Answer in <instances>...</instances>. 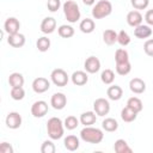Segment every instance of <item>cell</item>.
I'll list each match as a JSON object with an SVG mask.
<instances>
[{"mask_svg": "<svg viewBox=\"0 0 153 153\" xmlns=\"http://www.w3.org/2000/svg\"><path fill=\"white\" fill-rule=\"evenodd\" d=\"M84 68L87 73L94 74L100 69V61L96 56H88L84 62Z\"/></svg>", "mask_w": 153, "mask_h": 153, "instance_id": "30bf717a", "label": "cell"}, {"mask_svg": "<svg viewBox=\"0 0 153 153\" xmlns=\"http://www.w3.org/2000/svg\"><path fill=\"white\" fill-rule=\"evenodd\" d=\"M56 29V20L53 17H45L41 23V31L43 33H53Z\"/></svg>", "mask_w": 153, "mask_h": 153, "instance_id": "9a60e30c", "label": "cell"}, {"mask_svg": "<svg viewBox=\"0 0 153 153\" xmlns=\"http://www.w3.org/2000/svg\"><path fill=\"white\" fill-rule=\"evenodd\" d=\"M47 131L51 140H59L63 136L65 124L59 117H51L47 122Z\"/></svg>", "mask_w": 153, "mask_h": 153, "instance_id": "6da1fadb", "label": "cell"}, {"mask_svg": "<svg viewBox=\"0 0 153 153\" xmlns=\"http://www.w3.org/2000/svg\"><path fill=\"white\" fill-rule=\"evenodd\" d=\"M0 153H13V147L8 142L0 143Z\"/></svg>", "mask_w": 153, "mask_h": 153, "instance_id": "60d3db41", "label": "cell"}, {"mask_svg": "<svg viewBox=\"0 0 153 153\" xmlns=\"http://www.w3.org/2000/svg\"><path fill=\"white\" fill-rule=\"evenodd\" d=\"M7 43L13 48H22L25 44V36L23 33H20V32H17V33H13V35H8Z\"/></svg>", "mask_w": 153, "mask_h": 153, "instance_id": "2e32d148", "label": "cell"}, {"mask_svg": "<svg viewBox=\"0 0 153 153\" xmlns=\"http://www.w3.org/2000/svg\"><path fill=\"white\" fill-rule=\"evenodd\" d=\"M63 145H65L66 149L73 152V151H76L79 148L80 142H79V139L75 135H67L63 140Z\"/></svg>", "mask_w": 153, "mask_h": 153, "instance_id": "ffe728a7", "label": "cell"}, {"mask_svg": "<svg viewBox=\"0 0 153 153\" xmlns=\"http://www.w3.org/2000/svg\"><path fill=\"white\" fill-rule=\"evenodd\" d=\"M96 115H97V114H96L94 111H86V112H82V114L80 115L79 121H80V123L84 124L85 127L92 126V124L96 123V121H97V116H96Z\"/></svg>", "mask_w": 153, "mask_h": 153, "instance_id": "44dd1931", "label": "cell"}, {"mask_svg": "<svg viewBox=\"0 0 153 153\" xmlns=\"http://www.w3.org/2000/svg\"><path fill=\"white\" fill-rule=\"evenodd\" d=\"M55 151H56L55 145L50 140H45L41 146V152L42 153H55Z\"/></svg>", "mask_w": 153, "mask_h": 153, "instance_id": "8d00e7d4", "label": "cell"}, {"mask_svg": "<svg viewBox=\"0 0 153 153\" xmlns=\"http://www.w3.org/2000/svg\"><path fill=\"white\" fill-rule=\"evenodd\" d=\"M8 84L11 87H22L24 85V76L23 74L14 72L12 74H10L8 76Z\"/></svg>", "mask_w": 153, "mask_h": 153, "instance_id": "603a6c76", "label": "cell"}, {"mask_svg": "<svg viewBox=\"0 0 153 153\" xmlns=\"http://www.w3.org/2000/svg\"><path fill=\"white\" fill-rule=\"evenodd\" d=\"M151 35H152V29H151L149 25L140 24L139 26L134 27V36H135L136 38L145 39V38H148Z\"/></svg>", "mask_w": 153, "mask_h": 153, "instance_id": "e0dca14e", "label": "cell"}, {"mask_svg": "<svg viewBox=\"0 0 153 153\" xmlns=\"http://www.w3.org/2000/svg\"><path fill=\"white\" fill-rule=\"evenodd\" d=\"M117 42L122 45V47H126L130 43V36L128 35L127 31L124 30H121L120 32H117Z\"/></svg>", "mask_w": 153, "mask_h": 153, "instance_id": "d590c367", "label": "cell"}, {"mask_svg": "<svg viewBox=\"0 0 153 153\" xmlns=\"http://www.w3.org/2000/svg\"><path fill=\"white\" fill-rule=\"evenodd\" d=\"M145 20L147 23V25H152L153 26V8L148 10L145 14Z\"/></svg>", "mask_w": 153, "mask_h": 153, "instance_id": "b9f144b4", "label": "cell"}, {"mask_svg": "<svg viewBox=\"0 0 153 153\" xmlns=\"http://www.w3.org/2000/svg\"><path fill=\"white\" fill-rule=\"evenodd\" d=\"M66 104H67V97L61 92L54 93L50 98V105L55 110H62L66 106Z\"/></svg>", "mask_w": 153, "mask_h": 153, "instance_id": "7c38bea8", "label": "cell"}, {"mask_svg": "<svg viewBox=\"0 0 153 153\" xmlns=\"http://www.w3.org/2000/svg\"><path fill=\"white\" fill-rule=\"evenodd\" d=\"M93 110L97 116H105L110 111V103L105 98H97L93 103Z\"/></svg>", "mask_w": 153, "mask_h": 153, "instance_id": "8992f818", "label": "cell"}, {"mask_svg": "<svg viewBox=\"0 0 153 153\" xmlns=\"http://www.w3.org/2000/svg\"><path fill=\"white\" fill-rule=\"evenodd\" d=\"M114 149L116 153H131L133 149L128 146L127 141L123 140V139H118L115 141V145H114Z\"/></svg>", "mask_w": 153, "mask_h": 153, "instance_id": "d4e9b609", "label": "cell"}, {"mask_svg": "<svg viewBox=\"0 0 153 153\" xmlns=\"http://www.w3.org/2000/svg\"><path fill=\"white\" fill-rule=\"evenodd\" d=\"M112 12V5L108 0H99L92 8V17L94 19H103L110 16Z\"/></svg>", "mask_w": 153, "mask_h": 153, "instance_id": "277c9868", "label": "cell"}, {"mask_svg": "<svg viewBox=\"0 0 153 153\" xmlns=\"http://www.w3.org/2000/svg\"><path fill=\"white\" fill-rule=\"evenodd\" d=\"M130 2H131V6L137 11L145 10L149 5V0H130Z\"/></svg>", "mask_w": 153, "mask_h": 153, "instance_id": "74e56055", "label": "cell"}, {"mask_svg": "<svg viewBox=\"0 0 153 153\" xmlns=\"http://www.w3.org/2000/svg\"><path fill=\"white\" fill-rule=\"evenodd\" d=\"M79 29H80V31L84 32V33H91V32L94 31V29H96V24H94L93 19L85 18V19H82V20L80 22V24H79Z\"/></svg>", "mask_w": 153, "mask_h": 153, "instance_id": "7402d4cb", "label": "cell"}, {"mask_svg": "<svg viewBox=\"0 0 153 153\" xmlns=\"http://www.w3.org/2000/svg\"><path fill=\"white\" fill-rule=\"evenodd\" d=\"M47 7L50 12H56L61 7V1L60 0H48L47 1Z\"/></svg>", "mask_w": 153, "mask_h": 153, "instance_id": "f35d334b", "label": "cell"}, {"mask_svg": "<svg viewBox=\"0 0 153 153\" xmlns=\"http://www.w3.org/2000/svg\"><path fill=\"white\" fill-rule=\"evenodd\" d=\"M62 8H63V13H65V17L67 19V22L69 23H76L79 19H80V8L78 6V4L73 0H67L63 5H62Z\"/></svg>", "mask_w": 153, "mask_h": 153, "instance_id": "3957f363", "label": "cell"}, {"mask_svg": "<svg viewBox=\"0 0 153 153\" xmlns=\"http://www.w3.org/2000/svg\"><path fill=\"white\" fill-rule=\"evenodd\" d=\"M129 88L133 93L141 94L146 91V82L140 78H134L129 81Z\"/></svg>", "mask_w": 153, "mask_h": 153, "instance_id": "5bb4252c", "label": "cell"}, {"mask_svg": "<svg viewBox=\"0 0 153 153\" xmlns=\"http://www.w3.org/2000/svg\"><path fill=\"white\" fill-rule=\"evenodd\" d=\"M136 117H137V112L136 111H134L131 108H129V106H126V108H123L122 110H121V118L124 121V122H133V121H135L136 120Z\"/></svg>", "mask_w": 153, "mask_h": 153, "instance_id": "cb8c5ba5", "label": "cell"}, {"mask_svg": "<svg viewBox=\"0 0 153 153\" xmlns=\"http://www.w3.org/2000/svg\"><path fill=\"white\" fill-rule=\"evenodd\" d=\"M100 79L105 85H111L115 80V73L112 69H104L100 74Z\"/></svg>", "mask_w": 153, "mask_h": 153, "instance_id": "1f68e13d", "label": "cell"}, {"mask_svg": "<svg viewBox=\"0 0 153 153\" xmlns=\"http://www.w3.org/2000/svg\"><path fill=\"white\" fill-rule=\"evenodd\" d=\"M50 88V81L47 78L38 76L32 81V90L36 93H44Z\"/></svg>", "mask_w": 153, "mask_h": 153, "instance_id": "ba28073f", "label": "cell"}, {"mask_svg": "<svg viewBox=\"0 0 153 153\" xmlns=\"http://www.w3.org/2000/svg\"><path fill=\"white\" fill-rule=\"evenodd\" d=\"M57 32H59V36L62 37V38H71V37L74 36V29H73V26L67 25V24H63V25L59 26Z\"/></svg>", "mask_w": 153, "mask_h": 153, "instance_id": "83f0119b", "label": "cell"}, {"mask_svg": "<svg viewBox=\"0 0 153 153\" xmlns=\"http://www.w3.org/2000/svg\"><path fill=\"white\" fill-rule=\"evenodd\" d=\"M79 122H80V121H79L75 116L71 115V116H67V117H66L63 124H65V128H66V129L73 130V129H75V128L79 126Z\"/></svg>", "mask_w": 153, "mask_h": 153, "instance_id": "836d02e7", "label": "cell"}, {"mask_svg": "<svg viewBox=\"0 0 153 153\" xmlns=\"http://www.w3.org/2000/svg\"><path fill=\"white\" fill-rule=\"evenodd\" d=\"M19 29H20V23L17 18L14 17H10L5 20L4 23V31L7 33V35H13V33H17L19 32Z\"/></svg>", "mask_w": 153, "mask_h": 153, "instance_id": "9c48e42d", "label": "cell"}, {"mask_svg": "<svg viewBox=\"0 0 153 153\" xmlns=\"http://www.w3.org/2000/svg\"><path fill=\"white\" fill-rule=\"evenodd\" d=\"M143 51L146 53V55L153 57V38L147 39L145 42V44H143Z\"/></svg>", "mask_w": 153, "mask_h": 153, "instance_id": "ab89813d", "label": "cell"}, {"mask_svg": "<svg viewBox=\"0 0 153 153\" xmlns=\"http://www.w3.org/2000/svg\"><path fill=\"white\" fill-rule=\"evenodd\" d=\"M71 78H72V82L76 86H82L88 81V76L84 71H75Z\"/></svg>", "mask_w": 153, "mask_h": 153, "instance_id": "ac0fdd59", "label": "cell"}, {"mask_svg": "<svg viewBox=\"0 0 153 153\" xmlns=\"http://www.w3.org/2000/svg\"><path fill=\"white\" fill-rule=\"evenodd\" d=\"M10 94H11V98L12 99H14V100H22L25 97V91H24L23 86L22 87H11Z\"/></svg>", "mask_w": 153, "mask_h": 153, "instance_id": "e575fe53", "label": "cell"}, {"mask_svg": "<svg viewBox=\"0 0 153 153\" xmlns=\"http://www.w3.org/2000/svg\"><path fill=\"white\" fill-rule=\"evenodd\" d=\"M82 2H84L86 6H92V5H94L96 0H82Z\"/></svg>", "mask_w": 153, "mask_h": 153, "instance_id": "7bdbcfd3", "label": "cell"}, {"mask_svg": "<svg viewBox=\"0 0 153 153\" xmlns=\"http://www.w3.org/2000/svg\"><path fill=\"white\" fill-rule=\"evenodd\" d=\"M102 128L105 130V131H109V133H112L115 130H117L118 128V122L112 118V117H108L105 118L103 122H102Z\"/></svg>", "mask_w": 153, "mask_h": 153, "instance_id": "4316f807", "label": "cell"}, {"mask_svg": "<svg viewBox=\"0 0 153 153\" xmlns=\"http://www.w3.org/2000/svg\"><path fill=\"white\" fill-rule=\"evenodd\" d=\"M115 61L116 63H123V62H127L129 61V54L126 49L123 48H120L115 51Z\"/></svg>", "mask_w": 153, "mask_h": 153, "instance_id": "4dcf8cb0", "label": "cell"}, {"mask_svg": "<svg viewBox=\"0 0 153 153\" xmlns=\"http://www.w3.org/2000/svg\"><path fill=\"white\" fill-rule=\"evenodd\" d=\"M50 80L54 85L59 86V87H63L68 84V74L66 71H63L62 68H55L51 73H50Z\"/></svg>", "mask_w": 153, "mask_h": 153, "instance_id": "5b68a950", "label": "cell"}, {"mask_svg": "<svg viewBox=\"0 0 153 153\" xmlns=\"http://www.w3.org/2000/svg\"><path fill=\"white\" fill-rule=\"evenodd\" d=\"M80 137L82 141H85L87 143H100L104 139V134L99 128L87 126L81 129Z\"/></svg>", "mask_w": 153, "mask_h": 153, "instance_id": "7a4b0ae2", "label": "cell"}, {"mask_svg": "<svg viewBox=\"0 0 153 153\" xmlns=\"http://www.w3.org/2000/svg\"><path fill=\"white\" fill-rule=\"evenodd\" d=\"M48 110H49L48 103L44 100H37L31 105V115L36 118H41V117L45 116Z\"/></svg>", "mask_w": 153, "mask_h": 153, "instance_id": "52a82bcc", "label": "cell"}, {"mask_svg": "<svg viewBox=\"0 0 153 153\" xmlns=\"http://www.w3.org/2000/svg\"><path fill=\"white\" fill-rule=\"evenodd\" d=\"M127 106L131 108V109H133L134 111H136L137 114L141 112L142 109H143V104H142L141 99L137 98V97H130V98L127 100Z\"/></svg>", "mask_w": 153, "mask_h": 153, "instance_id": "f1b7e54d", "label": "cell"}, {"mask_svg": "<svg viewBox=\"0 0 153 153\" xmlns=\"http://www.w3.org/2000/svg\"><path fill=\"white\" fill-rule=\"evenodd\" d=\"M5 123L10 129H18L22 126V116L19 115V112H16V111L8 112V115L6 116Z\"/></svg>", "mask_w": 153, "mask_h": 153, "instance_id": "8fae6325", "label": "cell"}, {"mask_svg": "<svg viewBox=\"0 0 153 153\" xmlns=\"http://www.w3.org/2000/svg\"><path fill=\"white\" fill-rule=\"evenodd\" d=\"M142 20H143L142 14H141L137 10L130 11V12H128V14H127V23H128V25L131 26V27L139 26L140 24H142Z\"/></svg>", "mask_w": 153, "mask_h": 153, "instance_id": "4fadbf2b", "label": "cell"}, {"mask_svg": "<svg viewBox=\"0 0 153 153\" xmlns=\"http://www.w3.org/2000/svg\"><path fill=\"white\" fill-rule=\"evenodd\" d=\"M50 44H51V43H50V39H49L48 37H45V36L39 37V38L37 39V42H36L37 49H38L39 51H42V53L48 51L49 48H50Z\"/></svg>", "mask_w": 153, "mask_h": 153, "instance_id": "f546056e", "label": "cell"}, {"mask_svg": "<svg viewBox=\"0 0 153 153\" xmlns=\"http://www.w3.org/2000/svg\"><path fill=\"white\" fill-rule=\"evenodd\" d=\"M103 41L108 45H112L117 42V32L112 29H108L103 32Z\"/></svg>", "mask_w": 153, "mask_h": 153, "instance_id": "484cf974", "label": "cell"}, {"mask_svg": "<svg viewBox=\"0 0 153 153\" xmlns=\"http://www.w3.org/2000/svg\"><path fill=\"white\" fill-rule=\"evenodd\" d=\"M106 94L111 100H120L123 96V90L118 85H111L106 90Z\"/></svg>", "mask_w": 153, "mask_h": 153, "instance_id": "d6986e66", "label": "cell"}, {"mask_svg": "<svg viewBox=\"0 0 153 153\" xmlns=\"http://www.w3.org/2000/svg\"><path fill=\"white\" fill-rule=\"evenodd\" d=\"M131 71V65L129 61L123 63H116V73L120 75H127Z\"/></svg>", "mask_w": 153, "mask_h": 153, "instance_id": "d6a6232c", "label": "cell"}]
</instances>
